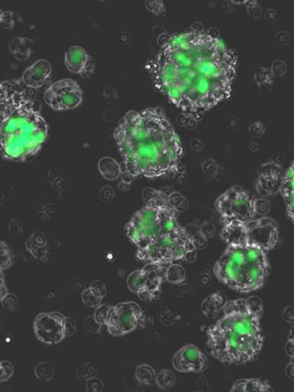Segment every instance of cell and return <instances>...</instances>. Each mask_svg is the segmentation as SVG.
Here are the masks:
<instances>
[{"label": "cell", "instance_id": "cell-7", "mask_svg": "<svg viewBox=\"0 0 294 392\" xmlns=\"http://www.w3.org/2000/svg\"><path fill=\"white\" fill-rule=\"evenodd\" d=\"M194 250L189 233L178 224L144 248L137 249L136 257L140 261L163 267L188 258Z\"/></svg>", "mask_w": 294, "mask_h": 392}, {"label": "cell", "instance_id": "cell-24", "mask_svg": "<svg viewBox=\"0 0 294 392\" xmlns=\"http://www.w3.org/2000/svg\"><path fill=\"white\" fill-rule=\"evenodd\" d=\"M5 13L2 8H0V24H2L3 21L5 20Z\"/></svg>", "mask_w": 294, "mask_h": 392}, {"label": "cell", "instance_id": "cell-14", "mask_svg": "<svg viewBox=\"0 0 294 392\" xmlns=\"http://www.w3.org/2000/svg\"><path fill=\"white\" fill-rule=\"evenodd\" d=\"M64 64L70 72L83 78L94 74L96 63L92 56L82 46H72L64 53Z\"/></svg>", "mask_w": 294, "mask_h": 392}, {"label": "cell", "instance_id": "cell-4", "mask_svg": "<svg viewBox=\"0 0 294 392\" xmlns=\"http://www.w3.org/2000/svg\"><path fill=\"white\" fill-rule=\"evenodd\" d=\"M262 313V303L257 297L226 303L222 318L207 330V342L212 356L229 365H241L255 359L264 342Z\"/></svg>", "mask_w": 294, "mask_h": 392}, {"label": "cell", "instance_id": "cell-21", "mask_svg": "<svg viewBox=\"0 0 294 392\" xmlns=\"http://www.w3.org/2000/svg\"><path fill=\"white\" fill-rule=\"evenodd\" d=\"M110 309H111V306L108 304L99 305L97 306L96 310L94 312L93 317H94V321L96 322L98 325H105Z\"/></svg>", "mask_w": 294, "mask_h": 392}, {"label": "cell", "instance_id": "cell-17", "mask_svg": "<svg viewBox=\"0 0 294 392\" xmlns=\"http://www.w3.org/2000/svg\"><path fill=\"white\" fill-rule=\"evenodd\" d=\"M271 386L260 379H240L233 385L232 392H269Z\"/></svg>", "mask_w": 294, "mask_h": 392}, {"label": "cell", "instance_id": "cell-2", "mask_svg": "<svg viewBox=\"0 0 294 392\" xmlns=\"http://www.w3.org/2000/svg\"><path fill=\"white\" fill-rule=\"evenodd\" d=\"M114 137L130 176L156 178L175 173L183 157L179 137L160 108L130 111Z\"/></svg>", "mask_w": 294, "mask_h": 392}, {"label": "cell", "instance_id": "cell-12", "mask_svg": "<svg viewBox=\"0 0 294 392\" xmlns=\"http://www.w3.org/2000/svg\"><path fill=\"white\" fill-rule=\"evenodd\" d=\"M65 320L64 315L59 312L38 315L34 323V330L38 339L48 345L61 342L66 336Z\"/></svg>", "mask_w": 294, "mask_h": 392}, {"label": "cell", "instance_id": "cell-9", "mask_svg": "<svg viewBox=\"0 0 294 392\" xmlns=\"http://www.w3.org/2000/svg\"><path fill=\"white\" fill-rule=\"evenodd\" d=\"M44 100L46 105L56 112H66L75 109L82 104L84 93L77 81L62 78L48 87Z\"/></svg>", "mask_w": 294, "mask_h": 392}, {"label": "cell", "instance_id": "cell-8", "mask_svg": "<svg viewBox=\"0 0 294 392\" xmlns=\"http://www.w3.org/2000/svg\"><path fill=\"white\" fill-rule=\"evenodd\" d=\"M216 209L224 223H248L255 217V200L239 186L232 187L216 201Z\"/></svg>", "mask_w": 294, "mask_h": 392}, {"label": "cell", "instance_id": "cell-16", "mask_svg": "<svg viewBox=\"0 0 294 392\" xmlns=\"http://www.w3.org/2000/svg\"><path fill=\"white\" fill-rule=\"evenodd\" d=\"M280 190L286 205L287 214L291 221L294 220V164L287 169L281 178Z\"/></svg>", "mask_w": 294, "mask_h": 392}, {"label": "cell", "instance_id": "cell-22", "mask_svg": "<svg viewBox=\"0 0 294 392\" xmlns=\"http://www.w3.org/2000/svg\"><path fill=\"white\" fill-rule=\"evenodd\" d=\"M89 287L94 293H96L100 297L104 298L106 295V287L104 283H101V281H94Z\"/></svg>", "mask_w": 294, "mask_h": 392}, {"label": "cell", "instance_id": "cell-19", "mask_svg": "<svg viewBox=\"0 0 294 392\" xmlns=\"http://www.w3.org/2000/svg\"><path fill=\"white\" fill-rule=\"evenodd\" d=\"M157 386L160 389L167 390V389H172L174 388L176 384V376L174 372L168 369H163L160 371V373L156 376V379Z\"/></svg>", "mask_w": 294, "mask_h": 392}, {"label": "cell", "instance_id": "cell-11", "mask_svg": "<svg viewBox=\"0 0 294 392\" xmlns=\"http://www.w3.org/2000/svg\"><path fill=\"white\" fill-rule=\"evenodd\" d=\"M279 230L271 218L252 219L243 227V244L254 246L264 251H270L278 244Z\"/></svg>", "mask_w": 294, "mask_h": 392}, {"label": "cell", "instance_id": "cell-1", "mask_svg": "<svg viewBox=\"0 0 294 392\" xmlns=\"http://www.w3.org/2000/svg\"><path fill=\"white\" fill-rule=\"evenodd\" d=\"M236 67L234 51L196 29L170 36L146 64L155 86L178 109L198 115L230 97Z\"/></svg>", "mask_w": 294, "mask_h": 392}, {"label": "cell", "instance_id": "cell-13", "mask_svg": "<svg viewBox=\"0 0 294 392\" xmlns=\"http://www.w3.org/2000/svg\"><path fill=\"white\" fill-rule=\"evenodd\" d=\"M173 365L181 373H200L208 367V360L200 348L190 344L181 347L174 355Z\"/></svg>", "mask_w": 294, "mask_h": 392}, {"label": "cell", "instance_id": "cell-6", "mask_svg": "<svg viewBox=\"0 0 294 392\" xmlns=\"http://www.w3.org/2000/svg\"><path fill=\"white\" fill-rule=\"evenodd\" d=\"M178 224L176 211L170 199L163 192L154 191L129 220L126 233L137 249H141Z\"/></svg>", "mask_w": 294, "mask_h": 392}, {"label": "cell", "instance_id": "cell-5", "mask_svg": "<svg viewBox=\"0 0 294 392\" xmlns=\"http://www.w3.org/2000/svg\"><path fill=\"white\" fill-rule=\"evenodd\" d=\"M270 265L267 252L248 244H229L214 267L222 283L240 293H250L265 283Z\"/></svg>", "mask_w": 294, "mask_h": 392}, {"label": "cell", "instance_id": "cell-23", "mask_svg": "<svg viewBox=\"0 0 294 392\" xmlns=\"http://www.w3.org/2000/svg\"><path fill=\"white\" fill-rule=\"evenodd\" d=\"M76 324L74 321L66 317L65 320V335H69V332H71V335L75 333Z\"/></svg>", "mask_w": 294, "mask_h": 392}, {"label": "cell", "instance_id": "cell-3", "mask_svg": "<svg viewBox=\"0 0 294 392\" xmlns=\"http://www.w3.org/2000/svg\"><path fill=\"white\" fill-rule=\"evenodd\" d=\"M49 126L40 106L21 80L0 82V153L24 162L37 155L47 140Z\"/></svg>", "mask_w": 294, "mask_h": 392}, {"label": "cell", "instance_id": "cell-20", "mask_svg": "<svg viewBox=\"0 0 294 392\" xmlns=\"http://www.w3.org/2000/svg\"><path fill=\"white\" fill-rule=\"evenodd\" d=\"M102 300L103 298L100 297L96 293H94L90 287H88V289H85L83 292V303L86 306H89V307H97V306L101 305Z\"/></svg>", "mask_w": 294, "mask_h": 392}, {"label": "cell", "instance_id": "cell-15", "mask_svg": "<svg viewBox=\"0 0 294 392\" xmlns=\"http://www.w3.org/2000/svg\"><path fill=\"white\" fill-rule=\"evenodd\" d=\"M52 73L50 63L46 59H39L24 71L20 80L29 89H39L50 81Z\"/></svg>", "mask_w": 294, "mask_h": 392}, {"label": "cell", "instance_id": "cell-10", "mask_svg": "<svg viewBox=\"0 0 294 392\" xmlns=\"http://www.w3.org/2000/svg\"><path fill=\"white\" fill-rule=\"evenodd\" d=\"M143 311L135 302H125L111 306L105 325L114 336H121L131 333L141 325Z\"/></svg>", "mask_w": 294, "mask_h": 392}, {"label": "cell", "instance_id": "cell-18", "mask_svg": "<svg viewBox=\"0 0 294 392\" xmlns=\"http://www.w3.org/2000/svg\"><path fill=\"white\" fill-rule=\"evenodd\" d=\"M136 378L142 384L150 386L156 379V374L150 365H139L136 370Z\"/></svg>", "mask_w": 294, "mask_h": 392}]
</instances>
